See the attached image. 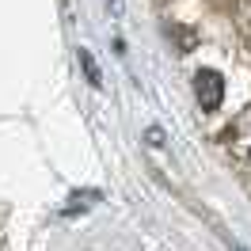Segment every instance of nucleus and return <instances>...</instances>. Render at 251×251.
<instances>
[{
  "label": "nucleus",
  "mask_w": 251,
  "mask_h": 251,
  "mask_svg": "<svg viewBox=\"0 0 251 251\" xmlns=\"http://www.w3.org/2000/svg\"><path fill=\"white\" fill-rule=\"evenodd\" d=\"M194 95H198V107L202 110H217L221 99H225V80L213 69H202L194 73Z\"/></svg>",
  "instance_id": "f257e3e1"
},
{
  "label": "nucleus",
  "mask_w": 251,
  "mask_h": 251,
  "mask_svg": "<svg viewBox=\"0 0 251 251\" xmlns=\"http://www.w3.org/2000/svg\"><path fill=\"white\" fill-rule=\"evenodd\" d=\"M76 57H80V65H84V76H88V84H92V88H103V76H99V65H95V57L88 53V50H80Z\"/></svg>",
  "instance_id": "f03ea898"
},
{
  "label": "nucleus",
  "mask_w": 251,
  "mask_h": 251,
  "mask_svg": "<svg viewBox=\"0 0 251 251\" xmlns=\"http://www.w3.org/2000/svg\"><path fill=\"white\" fill-rule=\"evenodd\" d=\"M149 145H164V133H160L156 126H152V129H149Z\"/></svg>",
  "instance_id": "7ed1b4c3"
},
{
  "label": "nucleus",
  "mask_w": 251,
  "mask_h": 251,
  "mask_svg": "<svg viewBox=\"0 0 251 251\" xmlns=\"http://www.w3.org/2000/svg\"><path fill=\"white\" fill-rule=\"evenodd\" d=\"M236 251H248V248H236Z\"/></svg>",
  "instance_id": "20e7f679"
}]
</instances>
